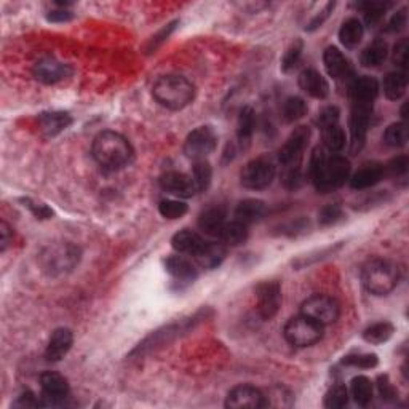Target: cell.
Returning <instances> with one entry per match:
<instances>
[{"instance_id": "7", "label": "cell", "mask_w": 409, "mask_h": 409, "mask_svg": "<svg viewBox=\"0 0 409 409\" xmlns=\"http://www.w3.org/2000/svg\"><path fill=\"white\" fill-rule=\"evenodd\" d=\"M301 314L315 320L321 326L333 325L338 321L340 309L333 298L326 294H314L307 298L301 305Z\"/></svg>"}, {"instance_id": "43", "label": "cell", "mask_w": 409, "mask_h": 409, "mask_svg": "<svg viewBox=\"0 0 409 409\" xmlns=\"http://www.w3.org/2000/svg\"><path fill=\"white\" fill-rule=\"evenodd\" d=\"M377 363H379L377 355L374 353L347 355V357L342 360V364H345V366H353V368H362V369L376 368Z\"/></svg>"}, {"instance_id": "58", "label": "cell", "mask_w": 409, "mask_h": 409, "mask_svg": "<svg viewBox=\"0 0 409 409\" xmlns=\"http://www.w3.org/2000/svg\"><path fill=\"white\" fill-rule=\"evenodd\" d=\"M72 19V13L67 10H58V12H51L48 14V21L51 23H66Z\"/></svg>"}, {"instance_id": "37", "label": "cell", "mask_w": 409, "mask_h": 409, "mask_svg": "<svg viewBox=\"0 0 409 409\" xmlns=\"http://www.w3.org/2000/svg\"><path fill=\"white\" fill-rule=\"evenodd\" d=\"M321 135H323V143L326 149L331 150V152H339V150L344 149L345 133L339 124L321 128Z\"/></svg>"}, {"instance_id": "36", "label": "cell", "mask_w": 409, "mask_h": 409, "mask_svg": "<svg viewBox=\"0 0 409 409\" xmlns=\"http://www.w3.org/2000/svg\"><path fill=\"white\" fill-rule=\"evenodd\" d=\"M340 248H342V243L325 246V248H321V250H315V251L309 253V255H304V256L298 257L296 261H293V266L296 267V269H304V267H307V266H312V264H315V262L323 261V259H326V257L333 256L334 253H338L340 250Z\"/></svg>"}, {"instance_id": "45", "label": "cell", "mask_w": 409, "mask_h": 409, "mask_svg": "<svg viewBox=\"0 0 409 409\" xmlns=\"http://www.w3.org/2000/svg\"><path fill=\"white\" fill-rule=\"evenodd\" d=\"M303 50H304L303 40H296V42L291 43L290 48L285 53L283 60H281V69H283L285 72L294 69L296 65H298L299 60H301Z\"/></svg>"}, {"instance_id": "53", "label": "cell", "mask_w": 409, "mask_h": 409, "mask_svg": "<svg viewBox=\"0 0 409 409\" xmlns=\"http://www.w3.org/2000/svg\"><path fill=\"white\" fill-rule=\"evenodd\" d=\"M377 388H379V393H381L382 400L392 401V400H395L397 395H398L395 387H393L392 382L388 381V376H379Z\"/></svg>"}, {"instance_id": "46", "label": "cell", "mask_w": 409, "mask_h": 409, "mask_svg": "<svg viewBox=\"0 0 409 409\" xmlns=\"http://www.w3.org/2000/svg\"><path fill=\"white\" fill-rule=\"evenodd\" d=\"M342 218V208L338 203H329L320 209L318 221L321 226H331Z\"/></svg>"}, {"instance_id": "10", "label": "cell", "mask_w": 409, "mask_h": 409, "mask_svg": "<svg viewBox=\"0 0 409 409\" xmlns=\"http://www.w3.org/2000/svg\"><path fill=\"white\" fill-rule=\"evenodd\" d=\"M310 141V130L307 126H298L293 133L290 135V138L286 139L283 148L280 149L279 159L281 165L286 167H299L301 160H303V154Z\"/></svg>"}, {"instance_id": "29", "label": "cell", "mask_w": 409, "mask_h": 409, "mask_svg": "<svg viewBox=\"0 0 409 409\" xmlns=\"http://www.w3.org/2000/svg\"><path fill=\"white\" fill-rule=\"evenodd\" d=\"M255 128H256L255 110L248 106L243 107L240 110V115H238V130H237V138H238V143H240V148L245 149L250 145Z\"/></svg>"}, {"instance_id": "9", "label": "cell", "mask_w": 409, "mask_h": 409, "mask_svg": "<svg viewBox=\"0 0 409 409\" xmlns=\"http://www.w3.org/2000/svg\"><path fill=\"white\" fill-rule=\"evenodd\" d=\"M218 145V135L211 126H198L187 135L184 152L192 160H207Z\"/></svg>"}, {"instance_id": "4", "label": "cell", "mask_w": 409, "mask_h": 409, "mask_svg": "<svg viewBox=\"0 0 409 409\" xmlns=\"http://www.w3.org/2000/svg\"><path fill=\"white\" fill-rule=\"evenodd\" d=\"M362 280L364 288L371 294L376 296H386L392 293L400 280V270L393 262L381 257H374L369 259L363 266L362 270Z\"/></svg>"}, {"instance_id": "47", "label": "cell", "mask_w": 409, "mask_h": 409, "mask_svg": "<svg viewBox=\"0 0 409 409\" xmlns=\"http://www.w3.org/2000/svg\"><path fill=\"white\" fill-rule=\"evenodd\" d=\"M408 167L409 162L406 155H398V157L390 160V162L384 167V172L390 174V176H403V174H406Z\"/></svg>"}, {"instance_id": "3", "label": "cell", "mask_w": 409, "mask_h": 409, "mask_svg": "<svg viewBox=\"0 0 409 409\" xmlns=\"http://www.w3.org/2000/svg\"><path fill=\"white\" fill-rule=\"evenodd\" d=\"M152 95L165 109L181 110L196 98V86L186 77L178 74L163 75L154 84Z\"/></svg>"}, {"instance_id": "32", "label": "cell", "mask_w": 409, "mask_h": 409, "mask_svg": "<svg viewBox=\"0 0 409 409\" xmlns=\"http://www.w3.org/2000/svg\"><path fill=\"white\" fill-rule=\"evenodd\" d=\"M350 393L358 406H368L373 401L374 387L371 379L366 376H357L350 382Z\"/></svg>"}, {"instance_id": "50", "label": "cell", "mask_w": 409, "mask_h": 409, "mask_svg": "<svg viewBox=\"0 0 409 409\" xmlns=\"http://www.w3.org/2000/svg\"><path fill=\"white\" fill-rule=\"evenodd\" d=\"M406 23H408V13H406V8H401L400 12H397L395 14H393V16L390 18V21L387 23L386 32H392V34L401 32L403 29L406 27Z\"/></svg>"}, {"instance_id": "27", "label": "cell", "mask_w": 409, "mask_h": 409, "mask_svg": "<svg viewBox=\"0 0 409 409\" xmlns=\"http://www.w3.org/2000/svg\"><path fill=\"white\" fill-rule=\"evenodd\" d=\"M196 257L203 269H216L226 257V246H224V243L207 242L202 250L197 253Z\"/></svg>"}, {"instance_id": "56", "label": "cell", "mask_w": 409, "mask_h": 409, "mask_svg": "<svg viewBox=\"0 0 409 409\" xmlns=\"http://www.w3.org/2000/svg\"><path fill=\"white\" fill-rule=\"evenodd\" d=\"M13 242V233H12V227L8 226L7 222L0 224V251H5L8 248L10 243Z\"/></svg>"}, {"instance_id": "55", "label": "cell", "mask_w": 409, "mask_h": 409, "mask_svg": "<svg viewBox=\"0 0 409 409\" xmlns=\"http://www.w3.org/2000/svg\"><path fill=\"white\" fill-rule=\"evenodd\" d=\"M45 403H42L40 400H37L36 395L32 392H24L18 397V400L13 403V406L16 408H37V406H43Z\"/></svg>"}, {"instance_id": "25", "label": "cell", "mask_w": 409, "mask_h": 409, "mask_svg": "<svg viewBox=\"0 0 409 409\" xmlns=\"http://www.w3.org/2000/svg\"><path fill=\"white\" fill-rule=\"evenodd\" d=\"M165 269L179 281H194L197 279L196 266L183 256H170L165 261Z\"/></svg>"}, {"instance_id": "16", "label": "cell", "mask_w": 409, "mask_h": 409, "mask_svg": "<svg viewBox=\"0 0 409 409\" xmlns=\"http://www.w3.org/2000/svg\"><path fill=\"white\" fill-rule=\"evenodd\" d=\"M160 186H162L165 192L172 194V196L178 198H189L197 194L196 183H194L192 176H189L186 173H179V172L165 173L162 179H160Z\"/></svg>"}, {"instance_id": "6", "label": "cell", "mask_w": 409, "mask_h": 409, "mask_svg": "<svg viewBox=\"0 0 409 409\" xmlns=\"http://www.w3.org/2000/svg\"><path fill=\"white\" fill-rule=\"evenodd\" d=\"M323 328L325 326L316 323L315 320L301 314L285 325L283 334L285 339L294 347H310L323 338Z\"/></svg>"}, {"instance_id": "34", "label": "cell", "mask_w": 409, "mask_h": 409, "mask_svg": "<svg viewBox=\"0 0 409 409\" xmlns=\"http://www.w3.org/2000/svg\"><path fill=\"white\" fill-rule=\"evenodd\" d=\"M393 333H395V328H393L392 323H388V321H379V323H374L364 329L363 339L373 345H379L387 342Z\"/></svg>"}, {"instance_id": "39", "label": "cell", "mask_w": 409, "mask_h": 409, "mask_svg": "<svg viewBox=\"0 0 409 409\" xmlns=\"http://www.w3.org/2000/svg\"><path fill=\"white\" fill-rule=\"evenodd\" d=\"M211 178H213L211 165H209L207 160H197L196 165H194V172H192V179L194 183H196L197 192L207 191L209 184H211Z\"/></svg>"}, {"instance_id": "26", "label": "cell", "mask_w": 409, "mask_h": 409, "mask_svg": "<svg viewBox=\"0 0 409 409\" xmlns=\"http://www.w3.org/2000/svg\"><path fill=\"white\" fill-rule=\"evenodd\" d=\"M204 243L207 242H204L198 233L192 231L178 232L172 240V245L174 250L178 253H183V255H191V256H196L197 253L202 250Z\"/></svg>"}, {"instance_id": "31", "label": "cell", "mask_w": 409, "mask_h": 409, "mask_svg": "<svg viewBox=\"0 0 409 409\" xmlns=\"http://www.w3.org/2000/svg\"><path fill=\"white\" fill-rule=\"evenodd\" d=\"M384 93L388 100L397 101L405 96L406 89H408V77L406 72L397 71V72H390V74L386 75L384 79Z\"/></svg>"}, {"instance_id": "23", "label": "cell", "mask_w": 409, "mask_h": 409, "mask_svg": "<svg viewBox=\"0 0 409 409\" xmlns=\"http://www.w3.org/2000/svg\"><path fill=\"white\" fill-rule=\"evenodd\" d=\"M226 226V209L221 207H213L204 209L198 218V227L208 235L218 237L222 227Z\"/></svg>"}, {"instance_id": "49", "label": "cell", "mask_w": 409, "mask_h": 409, "mask_svg": "<svg viewBox=\"0 0 409 409\" xmlns=\"http://www.w3.org/2000/svg\"><path fill=\"white\" fill-rule=\"evenodd\" d=\"M393 62L400 67L401 72H406V65H408V40L406 38H401V40L395 45V48H393Z\"/></svg>"}, {"instance_id": "22", "label": "cell", "mask_w": 409, "mask_h": 409, "mask_svg": "<svg viewBox=\"0 0 409 409\" xmlns=\"http://www.w3.org/2000/svg\"><path fill=\"white\" fill-rule=\"evenodd\" d=\"M71 124L72 117L67 114V112L51 110L43 112V114L38 115V126H40L43 135L48 136V138L60 135L61 131H65Z\"/></svg>"}, {"instance_id": "57", "label": "cell", "mask_w": 409, "mask_h": 409, "mask_svg": "<svg viewBox=\"0 0 409 409\" xmlns=\"http://www.w3.org/2000/svg\"><path fill=\"white\" fill-rule=\"evenodd\" d=\"M174 26H176V23H172V24H168V26L165 27L163 31H160L159 36H155V37L152 38V42H150L149 51H154L155 48H157V47L160 45V43H163L165 40H167V38L170 37V34H172V32L174 31Z\"/></svg>"}, {"instance_id": "13", "label": "cell", "mask_w": 409, "mask_h": 409, "mask_svg": "<svg viewBox=\"0 0 409 409\" xmlns=\"http://www.w3.org/2000/svg\"><path fill=\"white\" fill-rule=\"evenodd\" d=\"M229 409H257L266 408L264 393L253 386H237L226 398Z\"/></svg>"}, {"instance_id": "35", "label": "cell", "mask_w": 409, "mask_h": 409, "mask_svg": "<svg viewBox=\"0 0 409 409\" xmlns=\"http://www.w3.org/2000/svg\"><path fill=\"white\" fill-rule=\"evenodd\" d=\"M307 112H309V106H307V102L303 98H299V96H291V98L286 100L283 102V109H281L283 119L290 121V124L304 119Z\"/></svg>"}, {"instance_id": "40", "label": "cell", "mask_w": 409, "mask_h": 409, "mask_svg": "<svg viewBox=\"0 0 409 409\" xmlns=\"http://www.w3.org/2000/svg\"><path fill=\"white\" fill-rule=\"evenodd\" d=\"M392 3H386V2H364L360 3L358 7L363 10L364 13V21H366L368 26H374L377 24L386 14L387 8L390 7Z\"/></svg>"}, {"instance_id": "28", "label": "cell", "mask_w": 409, "mask_h": 409, "mask_svg": "<svg viewBox=\"0 0 409 409\" xmlns=\"http://www.w3.org/2000/svg\"><path fill=\"white\" fill-rule=\"evenodd\" d=\"M388 55V45L382 38H376V40L369 43V45L362 51L360 56V62L364 67H379L384 65V61L387 60Z\"/></svg>"}, {"instance_id": "21", "label": "cell", "mask_w": 409, "mask_h": 409, "mask_svg": "<svg viewBox=\"0 0 409 409\" xmlns=\"http://www.w3.org/2000/svg\"><path fill=\"white\" fill-rule=\"evenodd\" d=\"M379 95V84L373 77H360L350 86V98L353 104H369L376 101Z\"/></svg>"}, {"instance_id": "15", "label": "cell", "mask_w": 409, "mask_h": 409, "mask_svg": "<svg viewBox=\"0 0 409 409\" xmlns=\"http://www.w3.org/2000/svg\"><path fill=\"white\" fill-rule=\"evenodd\" d=\"M40 387L47 405H58L69 397V384L60 373L45 371L40 376Z\"/></svg>"}, {"instance_id": "18", "label": "cell", "mask_w": 409, "mask_h": 409, "mask_svg": "<svg viewBox=\"0 0 409 409\" xmlns=\"http://www.w3.org/2000/svg\"><path fill=\"white\" fill-rule=\"evenodd\" d=\"M72 344H74V334L67 328H58L51 334L50 342H48L45 357L48 362H60L69 352Z\"/></svg>"}, {"instance_id": "5", "label": "cell", "mask_w": 409, "mask_h": 409, "mask_svg": "<svg viewBox=\"0 0 409 409\" xmlns=\"http://www.w3.org/2000/svg\"><path fill=\"white\" fill-rule=\"evenodd\" d=\"M80 261V250L69 242L53 243L40 253L42 270L50 277L67 274Z\"/></svg>"}, {"instance_id": "17", "label": "cell", "mask_w": 409, "mask_h": 409, "mask_svg": "<svg viewBox=\"0 0 409 409\" xmlns=\"http://www.w3.org/2000/svg\"><path fill=\"white\" fill-rule=\"evenodd\" d=\"M323 62L326 72H328L334 80H345L352 75V65H350V61L345 58V55L339 48H326L323 53Z\"/></svg>"}, {"instance_id": "51", "label": "cell", "mask_w": 409, "mask_h": 409, "mask_svg": "<svg viewBox=\"0 0 409 409\" xmlns=\"http://www.w3.org/2000/svg\"><path fill=\"white\" fill-rule=\"evenodd\" d=\"M303 183V174H301L299 167H286L283 173V184L288 189H298Z\"/></svg>"}, {"instance_id": "24", "label": "cell", "mask_w": 409, "mask_h": 409, "mask_svg": "<svg viewBox=\"0 0 409 409\" xmlns=\"http://www.w3.org/2000/svg\"><path fill=\"white\" fill-rule=\"evenodd\" d=\"M266 214V203L256 198H246L237 204L235 208V221L250 226V224L259 221Z\"/></svg>"}, {"instance_id": "12", "label": "cell", "mask_w": 409, "mask_h": 409, "mask_svg": "<svg viewBox=\"0 0 409 409\" xmlns=\"http://www.w3.org/2000/svg\"><path fill=\"white\" fill-rule=\"evenodd\" d=\"M32 75L42 84L55 85L69 79L72 75V67L66 62L55 60V58H43L34 65Z\"/></svg>"}, {"instance_id": "54", "label": "cell", "mask_w": 409, "mask_h": 409, "mask_svg": "<svg viewBox=\"0 0 409 409\" xmlns=\"http://www.w3.org/2000/svg\"><path fill=\"white\" fill-rule=\"evenodd\" d=\"M334 7H336L334 2L326 3V7L323 10H321L320 14H316V16L309 23V26H307V31H315V29H318V27L323 26V23L326 21V19L329 18V14L333 13Z\"/></svg>"}, {"instance_id": "14", "label": "cell", "mask_w": 409, "mask_h": 409, "mask_svg": "<svg viewBox=\"0 0 409 409\" xmlns=\"http://www.w3.org/2000/svg\"><path fill=\"white\" fill-rule=\"evenodd\" d=\"M373 106L369 104H353L352 115H350V133H352V150L357 152L364 145L366 133L371 120Z\"/></svg>"}, {"instance_id": "30", "label": "cell", "mask_w": 409, "mask_h": 409, "mask_svg": "<svg viewBox=\"0 0 409 409\" xmlns=\"http://www.w3.org/2000/svg\"><path fill=\"white\" fill-rule=\"evenodd\" d=\"M363 34H364V27L360 19H357V18L345 19V21L342 23V26H340V31H339L340 43L347 48L357 47L358 43L362 42Z\"/></svg>"}, {"instance_id": "41", "label": "cell", "mask_w": 409, "mask_h": 409, "mask_svg": "<svg viewBox=\"0 0 409 409\" xmlns=\"http://www.w3.org/2000/svg\"><path fill=\"white\" fill-rule=\"evenodd\" d=\"M349 403V390L342 384H336L326 392L325 395V406L329 409H340L347 406Z\"/></svg>"}, {"instance_id": "8", "label": "cell", "mask_w": 409, "mask_h": 409, "mask_svg": "<svg viewBox=\"0 0 409 409\" xmlns=\"http://www.w3.org/2000/svg\"><path fill=\"white\" fill-rule=\"evenodd\" d=\"M275 165L269 159L259 157L248 162L242 170V184L246 189L253 191H261V189L269 187L275 179Z\"/></svg>"}, {"instance_id": "20", "label": "cell", "mask_w": 409, "mask_h": 409, "mask_svg": "<svg viewBox=\"0 0 409 409\" xmlns=\"http://www.w3.org/2000/svg\"><path fill=\"white\" fill-rule=\"evenodd\" d=\"M384 174H386L384 165L376 162L366 163L350 178V187L355 189V191H364V189H369L376 186L377 183H381Z\"/></svg>"}, {"instance_id": "42", "label": "cell", "mask_w": 409, "mask_h": 409, "mask_svg": "<svg viewBox=\"0 0 409 409\" xmlns=\"http://www.w3.org/2000/svg\"><path fill=\"white\" fill-rule=\"evenodd\" d=\"M264 400H266V408H288L293 405V397L291 393L286 390L285 387H272L269 393H264Z\"/></svg>"}, {"instance_id": "52", "label": "cell", "mask_w": 409, "mask_h": 409, "mask_svg": "<svg viewBox=\"0 0 409 409\" xmlns=\"http://www.w3.org/2000/svg\"><path fill=\"white\" fill-rule=\"evenodd\" d=\"M23 203H24V207H27L29 209H31V213L37 219H50L53 216V211L47 207V204L38 203L36 200H31V198H24Z\"/></svg>"}, {"instance_id": "48", "label": "cell", "mask_w": 409, "mask_h": 409, "mask_svg": "<svg viewBox=\"0 0 409 409\" xmlns=\"http://www.w3.org/2000/svg\"><path fill=\"white\" fill-rule=\"evenodd\" d=\"M340 112L336 106H328L325 107L323 110H320L318 119H316V124L320 125V128H326V126L336 125L339 121Z\"/></svg>"}, {"instance_id": "44", "label": "cell", "mask_w": 409, "mask_h": 409, "mask_svg": "<svg viewBox=\"0 0 409 409\" xmlns=\"http://www.w3.org/2000/svg\"><path fill=\"white\" fill-rule=\"evenodd\" d=\"M159 211L165 219H179L187 213V204L181 200H162L159 204Z\"/></svg>"}, {"instance_id": "38", "label": "cell", "mask_w": 409, "mask_h": 409, "mask_svg": "<svg viewBox=\"0 0 409 409\" xmlns=\"http://www.w3.org/2000/svg\"><path fill=\"white\" fill-rule=\"evenodd\" d=\"M384 143L390 148H403L408 143V126L405 121L392 124L384 133Z\"/></svg>"}, {"instance_id": "1", "label": "cell", "mask_w": 409, "mask_h": 409, "mask_svg": "<svg viewBox=\"0 0 409 409\" xmlns=\"http://www.w3.org/2000/svg\"><path fill=\"white\" fill-rule=\"evenodd\" d=\"M350 162L340 155H325L315 150L310 163V178L316 191L321 194L333 192L342 187L350 178Z\"/></svg>"}, {"instance_id": "33", "label": "cell", "mask_w": 409, "mask_h": 409, "mask_svg": "<svg viewBox=\"0 0 409 409\" xmlns=\"http://www.w3.org/2000/svg\"><path fill=\"white\" fill-rule=\"evenodd\" d=\"M218 237L221 238L224 245L238 246L248 238V226L238 221L226 222V226L222 227V231L219 232Z\"/></svg>"}, {"instance_id": "2", "label": "cell", "mask_w": 409, "mask_h": 409, "mask_svg": "<svg viewBox=\"0 0 409 409\" xmlns=\"http://www.w3.org/2000/svg\"><path fill=\"white\" fill-rule=\"evenodd\" d=\"M93 157L102 168L120 170L133 160L130 141L115 131H101L93 141Z\"/></svg>"}, {"instance_id": "11", "label": "cell", "mask_w": 409, "mask_h": 409, "mask_svg": "<svg viewBox=\"0 0 409 409\" xmlns=\"http://www.w3.org/2000/svg\"><path fill=\"white\" fill-rule=\"evenodd\" d=\"M257 314L262 320H272L281 307V286L279 281H262L256 288Z\"/></svg>"}, {"instance_id": "19", "label": "cell", "mask_w": 409, "mask_h": 409, "mask_svg": "<svg viewBox=\"0 0 409 409\" xmlns=\"http://www.w3.org/2000/svg\"><path fill=\"white\" fill-rule=\"evenodd\" d=\"M299 86L301 90L315 100H325L329 95L328 82L320 72L315 69H305L299 75Z\"/></svg>"}]
</instances>
